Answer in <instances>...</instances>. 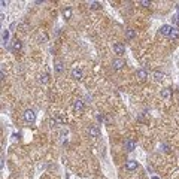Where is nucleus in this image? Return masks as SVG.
I'll list each match as a JSON object with an SVG mask.
<instances>
[{
	"label": "nucleus",
	"instance_id": "obj_1",
	"mask_svg": "<svg viewBox=\"0 0 179 179\" xmlns=\"http://www.w3.org/2000/svg\"><path fill=\"white\" fill-rule=\"evenodd\" d=\"M24 119L27 121V122H34V119H36V112L33 109H27L24 112Z\"/></svg>",
	"mask_w": 179,
	"mask_h": 179
},
{
	"label": "nucleus",
	"instance_id": "obj_2",
	"mask_svg": "<svg viewBox=\"0 0 179 179\" xmlns=\"http://www.w3.org/2000/svg\"><path fill=\"white\" fill-rule=\"evenodd\" d=\"M9 32L11 30H8V28H3V30H2V45L3 46H8V43H11L9 42Z\"/></svg>",
	"mask_w": 179,
	"mask_h": 179
},
{
	"label": "nucleus",
	"instance_id": "obj_3",
	"mask_svg": "<svg viewBox=\"0 0 179 179\" xmlns=\"http://www.w3.org/2000/svg\"><path fill=\"white\" fill-rule=\"evenodd\" d=\"M70 76L73 79H76V81H81V79H82V70L78 69V67H75V69H72V72H70Z\"/></svg>",
	"mask_w": 179,
	"mask_h": 179
},
{
	"label": "nucleus",
	"instance_id": "obj_4",
	"mask_svg": "<svg viewBox=\"0 0 179 179\" xmlns=\"http://www.w3.org/2000/svg\"><path fill=\"white\" fill-rule=\"evenodd\" d=\"M88 134L91 136V137H99L100 136V130L97 125H90V129H88Z\"/></svg>",
	"mask_w": 179,
	"mask_h": 179
},
{
	"label": "nucleus",
	"instance_id": "obj_5",
	"mask_svg": "<svg viewBox=\"0 0 179 179\" xmlns=\"http://www.w3.org/2000/svg\"><path fill=\"white\" fill-rule=\"evenodd\" d=\"M11 48H12L14 52H18V51L23 48V43H21V40H18V39H14V40L11 42Z\"/></svg>",
	"mask_w": 179,
	"mask_h": 179
},
{
	"label": "nucleus",
	"instance_id": "obj_6",
	"mask_svg": "<svg viewBox=\"0 0 179 179\" xmlns=\"http://www.w3.org/2000/svg\"><path fill=\"white\" fill-rule=\"evenodd\" d=\"M114 51H115V54H124L125 52V46L122 45V43H119V42H116V43H114Z\"/></svg>",
	"mask_w": 179,
	"mask_h": 179
},
{
	"label": "nucleus",
	"instance_id": "obj_7",
	"mask_svg": "<svg viewBox=\"0 0 179 179\" xmlns=\"http://www.w3.org/2000/svg\"><path fill=\"white\" fill-rule=\"evenodd\" d=\"M112 66H114V69L119 70V69H122V67L125 66V61L122 58H115L114 63H112Z\"/></svg>",
	"mask_w": 179,
	"mask_h": 179
},
{
	"label": "nucleus",
	"instance_id": "obj_8",
	"mask_svg": "<svg viewBox=\"0 0 179 179\" xmlns=\"http://www.w3.org/2000/svg\"><path fill=\"white\" fill-rule=\"evenodd\" d=\"M125 169L130 170V172L136 170V169H137V161H134V160H129L127 163H125Z\"/></svg>",
	"mask_w": 179,
	"mask_h": 179
},
{
	"label": "nucleus",
	"instance_id": "obj_9",
	"mask_svg": "<svg viewBox=\"0 0 179 179\" xmlns=\"http://www.w3.org/2000/svg\"><path fill=\"white\" fill-rule=\"evenodd\" d=\"M124 146H125V149H127L129 152H131V151H134V149H136V143H134L131 139H127V140H125V143H124Z\"/></svg>",
	"mask_w": 179,
	"mask_h": 179
},
{
	"label": "nucleus",
	"instance_id": "obj_10",
	"mask_svg": "<svg viewBox=\"0 0 179 179\" xmlns=\"http://www.w3.org/2000/svg\"><path fill=\"white\" fill-rule=\"evenodd\" d=\"M172 25H169V24H164V25H161V28H160V32H161V34H164V36H170V33H172Z\"/></svg>",
	"mask_w": 179,
	"mask_h": 179
},
{
	"label": "nucleus",
	"instance_id": "obj_11",
	"mask_svg": "<svg viewBox=\"0 0 179 179\" xmlns=\"http://www.w3.org/2000/svg\"><path fill=\"white\" fill-rule=\"evenodd\" d=\"M136 75H137L139 81H145V79L148 78V70L146 69H139L137 72H136Z\"/></svg>",
	"mask_w": 179,
	"mask_h": 179
},
{
	"label": "nucleus",
	"instance_id": "obj_12",
	"mask_svg": "<svg viewBox=\"0 0 179 179\" xmlns=\"http://www.w3.org/2000/svg\"><path fill=\"white\" fill-rule=\"evenodd\" d=\"M73 109L76 112H82L84 110V100H76L73 103Z\"/></svg>",
	"mask_w": 179,
	"mask_h": 179
},
{
	"label": "nucleus",
	"instance_id": "obj_13",
	"mask_svg": "<svg viewBox=\"0 0 179 179\" xmlns=\"http://www.w3.org/2000/svg\"><path fill=\"white\" fill-rule=\"evenodd\" d=\"M54 69H55L57 73H61V72H63V61H61V60H55Z\"/></svg>",
	"mask_w": 179,
	"mask_h": 179
},
{
	"label": "nucleus",
	"instance_id": "obj_14",
	"mask_svg": "<svg viewBox=\"0 0 179 179\" xmlns=\"http://www.w3.org/2000/svg\"><path fill=\"white\" fill-rule=\"evenodd\" d=\"M170 96H172V91H170L169 88L161 90V97H163V99H166V100H167V99H170Z\"/></svg>",
	"mask_w": 179,
	"mask_h": 179
},
{
	"label": "nucleus",
	"instance_id": "obj_15",
	"mask_svg": "<svg viewBox=\"0 0 179 179\" xmlns=\"http://www.w3.org/2000/svg\"><path fill=\"white\" fill-rule=\"evenodd\" d=\"M63 18H64V19H70V18H72V9H70V8H66V9L63 11Z\"/></svg>",
	"mask_w": 179,
	"mask_h": 179
},
{
	"label": "nucleus",
	"instance_id": "obj_16",
	"mask_svg": "<svg viewBox=\"0 0 179 179\" xmlns=\"http://www.w3.org/2000/svg\"><path fill=\"white\" fill-rule=\"evenodd\" d=\"M170 37H173V39H176V37H179V28H178V27H173V28H172V33H170Z\"/></svg>",
	"mask_w": 179,
	"mask_h": 179
},
{
	"label": "nucleus",
	"instance_id": "obj_17",
	"mask_svg": "<svg viewBox=\"0 0 179 179\" xmlns=\"http://www.w3.org/2000/svg\"><path fill=\"white\" fill-rule=\"evenodd\" d=\"M88 5H90V8H91V9H100V8H101V5L99 3V2H90Z\"/></svg>",
	"mask_w": 179,
	"mask_h": 179
},
{
	"label": "nucleus",
	"instance_id": "obj_18",
	"mask_svg": "<svg viewBox=\"0 0 179 179\" xmlns=\"http://www.w3.org/2000/svg\"><path fill=\"white\" fill-rule=\"evenodd\" d=\"M48 81H49V75H48V73L40 75V82H42V84H46Z\"/></svg>",
	"mask_w": 179,
	"mask_h": 179
},
{
	"label": "nucleus",
	"instance_id": "obj_19",
	"mask_svg": "<svg viewBox=\"0 0 179 179\" xmlns=\"http://www.w3.org/2000/svg\"><path fill=\"white\" fill-rule=\"evenodd\" d=\"M125 36H127V39H133V37L136 36V33H134V30L129 28V30H127V34H125Z\"/></svg>",
	"mask_w": 179,
	"mask_h": 179
},
{
	"label": "nucleus",
	"instance_id": "obj_20",
	"mask_svg": "<svg viewBox=\"0 0 179 179\" xmlns=\"http://www.w3.org/2000/svg\"><path fill=\"white\" fill-rule=\"evenodd\" d=\"M154 76H155L157 81H161V79H163V73H160V72H154Z\"/></svg>",
	"mask_w": 179,
	"mask_h": 179
},
{
	"label": "nucleus",
	"instance_id": "obj_21",
	"mask_svg": "<svg viewBox=\"0 0 179 179\" xmlns=\"http://www.w3.org/2000/svg\"><path fill=\"white\" fill-rule=\"evenodd\" d=\"M161 148H163V151H164V152H169L170 151V148H169V145H167V143H161Z\"/></svg>",
	"mask_w": 179,
	"mask_h": 179
},
{
	"label": "nucleus",
	"instance_id": "obj_22",
	"mask_svg": "<svg viewBox=\"0 0 179 179\" xmlns=\"http://www.w3.org/2000/svg\"><path fill=\"white\" fill-rule=\"evenodd\" d=\"M110 122H112V118H110L109 115H106V116H105V124H106V125H109Z\"/></svg>",
	"mask_w": 179,
	"mask_h": 179
},
{
	"label": "nucleus",
	"instance_id": "obj_23",
	"mask_svg": "<svg viewBox=\"0 0 179 179\" xmlns=\"http://www.w3.org/2000/svg\"><path fill=\"white\" fill-rule=\"evenodd\" d=\"M18 25H19V28H21V32H27V28H28L27 24H18Z\"/></svg>",
	"mask_w": 179,
	"mask_h": 179
},
{
	"label": "nucleus",
	"instance_id": "obj_24",
	"mask_svg": "<svg viewBox=\"0 0 179 179\" xmlns=\"http://www.w3.org/2000/svg\"><path fill=\"white\" fill-rule=\"evenodd\" d=\"M140 5L146 8V6H151V2H146V0H142V2H140Z\"/></svg>",
	"mask_w": 179,
	"mask_h": 179
},
{
	"label": "nucleus",
	"instance_id": "obj_25",
	"mask_svg": "<svg viewBox=\"0 0 179 179\" xmlns=\"http://www.w3.org/2000/svg\"><path fill=\"white\" fill-rule=\"evenodd\" d=\"M46 39H48V36H46V34H45V33H43V34H40V36H39V40H43V42H45L46 40Z\"/></svg>",
	"mask_w": 179,
	"mask_h": 179
},
{
	"label": "nucleus",
	"instance_id": "obj_26",
	"mask_svg": "<svg viewBox=\"0 0 179 179\" xmlns=\"http://www.w3.org/2000/svg\"><path fill=\"white\" fill-rule=\"evenodd\" d=\"M97 121H100V122H105V116H103V115H97Z\"/></svg>",
	"mask_w": 179,
	"mask_h": 179
},
{
	"label": "nucleus",
	"instance_id": "obj_27",
	"mask_svg": "<svg viewBox=\"0 0 179 179\" xmlns=\"http://www.w3.org/2000/svg\"><path fill=\"white\" fill-rule=\"evenodd\" d=\"M0 79H2V81H5V70H3V69H2V70H0Z\"/></svg>",
	"mask_w": 179,
	"mask_h": 179
},
{
	"label": "nucleus",
	"instance_id": "obj_28",
	"mask_svg": "<svg viewBox=\"0 0 179 179\" xmlns=\"http://www.w3.org/2000/svg\"><path fill=\"white\" fill-rule=\"evenodd\" d=\"M152 179H158V178H157V176H152Z\"/></svg>",
	"mask_w": 179,
	"mask_h": 179
}]
</instances>
